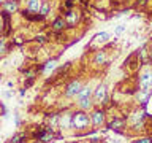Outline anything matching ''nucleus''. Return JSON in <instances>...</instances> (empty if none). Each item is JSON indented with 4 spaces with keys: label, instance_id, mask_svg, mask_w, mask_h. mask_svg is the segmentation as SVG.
Masks as SVG:
<instances>
[{
    "label": "nucleus",
    "instance_id": "nucleus-3",
    "mask_svg": "<svg viewBox=\"0 0 152 143\" xmlns=\"http://www.w3.org/2000/svg\"><path fill=\"white\" fill-rule=\"evenodd\" d=\"M79 91H81V83H79V81H73V83L66 88L65 94L68 95V97H73V95H78Z\"/></svg>",
    "mask_w": 152,
    "mask_h": 143
},
{
    "label": "nucleus",
    "instance_id": "nucleus-19",
    "mask_svg": "<svg viewBox=\"0 0 152 143\" xmlns=\"http://www.w3.org/2000/svg\"><path fill=\"white\" fill-rule=\"evenodd\" d=\"M151 140L152 138H149V137H142V138H140V140H135L133 143H151Z\"/></svg>",
    "mask_w": 152,
    "mask_h": 143
},
{
    "label": "nucleus",
    "instance_id": "nucleus-5",
    "mask_svg": "<svg viewBox=\"0 0 152 143\" xmlns=\"http://www.w3.org/2000/svg\"><path fill=\"white\" fill-rule=\"evenodd\" d=\"M103 121H104V113L100 111V110H95L92 113V122L95 126H100V124H103Z\"/></svg>",
    "mask_w": 152,
    "mask_h": 143
},
{
    "label": "nucleus",
    "instance_id": "nucleus-8",
    "mask_svg": "<svg viewBox=\"0 0 152 143\" xmlns=\"http://www.w3.org/2000/svg\"><path fill=\"white\" fill-rule=\"evenodd\" d=\"M40 138H41L45 143L52 142V140H54V133H52V132H41V133H40Z\"/></svg>",
    "mask_w": 152,
    "mask_h": 143
},
{
    "label": "nucleus",
    "instance_id": "nucleus-9",
    "mask_svg": "<svg viewBox=\"0 0 152 143\" xmlns=\"http://www.w3.org/2000/svg\"><path fill=\"white\" fill-rule=\"evenodd\" d=\"M90 95V88L87 86V88H81V91L78 92V100L81 99H86V97H89Z\"/></svg>",
    "mask_w": 152,
    "mask_h": 143
},
{
    "label": "nucleus",
    "instance_id": "nucleus-14",
    "mask_svg": "<svg viewBox=\"0 0 152 143\" xmlns=\"http://www.w3.org/2000/svg\"><path fill=\"white\" fill-rule=\"evenodd\" d=\"M65 27V21H64V19H56V21H54V29H56V30H60V29H64Z\"/></svg>",
    "mask_w": 152,
    "mask_h": 143
},
{
    "label": "nucleus",
    "instance_id": "nucleus-7",
    "mask_svg": "<svg viewBox=\"0 0 152 143\" xmlns=\"http://www.w3.org/2000/svg\"><path fill=\"white\" fill-rule=\"evenodd\" d=\"M41 8V2L40 0H28L27 3V10L28 11H38Z\"/></svg>",
    "mask_w": 152,
    "mask_h": 143
},
{
    "label": "nucleus",
    "instance_id": "nucleus-18",
    "mask_svg": "<svg viewBox=\"0 0 152 143\" xmlns=\"http://www.w3.org/2000/svg\"><path fill=\"white\" fill-rule=\"evenodd\" d=\"M56 67V62L54 60H51V62H48L46 64V67H45V72H49V70H52Z\"/></svg>",
    "mask_w": 152,
    "mask_h": 143
},
{
    "label": "nucleus",
    "instance_id": "nucleus-16",
    "mask_svg": "<svg viewBox=\"0 0 152 143\" xmlns=\"http://www.w3.org/2000/svg\"><path fill=\"white\" fill-rule=\"evenodd\" d=\"M40 13H41V16H46V14L49 13V3H43L41 8H40Z\"/></svg>",
    "mask_w": 152,
    "mask_h": 143
},
{
    "label": "nucleus",
    "instance_id": "nucleus-2",
    "mask_svg": "<svg viewBox=\"0 0 152 143\" xmlns=\"http://www.w3.org/2000/svg\"><path fill=\"white\" fill-rule=\"evenodd\" d=\"M140 88L144 92H149L152 88V72H144L140 76Z\"/></svg>",
    "mask_w": 152,
    "mask_h": 143
},
{
    "label": "nucleus",
    "instance_id": "nucleus-22",
    "mask_svg": "<svg viewBox=\"0 0 152 143\" xmlns=\"http://www.w3.org/2000/svg\"><path fill=\"white\" fill-rule=\"evenodd\" d=\"M106 143H119V142H116V140H106Z\"/></svg>",
    "mask_w": 152,
    "mask_h": 143
},
{
    "label": "nucleus",
    "instance_id": "nucleus-4",
    "mask_svg": "<svg viewBox=\"0 0 152 143\" xmlns=\"http://www.w3.org/2000/svg\"><path fill=\"white\" fill-rule=\"evenodd\" d=\"M95 100L100 103H103L106 100V86L104 84H100L97 88V91H95Z\"/></svg>",
    "mask_w": 152,
    "mask_h": 143
},
{
    "label": "nucleus",
    "instance_id": "nucleus-26",
    "mask_svg": "<svg viewBox=\"0 0 152 143\" xmlns=\"http://www.w3.org/2000/svg\"><path fill=\"white\" fill-rule=\"evenodd\" d=\"M0 41H2V40H0Z\"/></svg>",
    "mask_w": 152,
    "mask_h": 143
},
{
    "label": "nucleus",
    "instance_id": "nucleus-15",
    "mask_svg": "<svg viewBox=\"0 0 152 143\" xmlns=\"http://www.w3.org/2000/svg\"><path fill=\"white\" fill-rule=\"evenodd\" d=\"M24 137H26L24 133H18V135H14V137L11 138V140H10V143H21Z\"/></svg>",
    "mask_w": 152,
    "mask_h": 143
},
{
    "label": "nucleus",
    "instance_id": "nucleus-12",
    "mask_svg": "<svg viewBox=\"0 0 152 143\" xmlns=\"http://www.w3.org/2000/svg\"><path fill=\"white\" fill-rule=\"evenodd\" d=\"M79 107L83 108V110H87V108H90V100H89V97L81 99V100H79Z\"/></svg>",
    "mask_w": 152,
    "mask_h": 143
},
{
    "label": "nucleus",
    "instance_id": "nucleus-17",
    "mask_svg": "<svg viewBox=\"0 0 152 143\" xmlns=\"http://www.w3.org/2000/svg\"><path fill=\"white\" fill-rule=\"evenodd\" d=\"M108 37H109V33H108V32H102V33H98V35H97V40H100V41H104Z\"/></svg>",
    "mask_w": 152,
    "mask_h": 143
},
{
    "label": "nucleus",
    "instance_id": "nucleus-21",
    "mask_svg": "<svg viewBox=\"0 0 152 143\" xmlns=\"http://www.w3.org/2000/svg\"><path fill=\"white\" fill-rule=\"evenodd\" d=\"M124 29H125V27H124V26H119V27L116 29V33H121V32L124 30Z\"/></svg>",
    "mask_w": 152,
    "mask_h": 143
},
{
    "label": "nucleus",
    "instance_id": "nucleus-10",
    "mask_svg": "<svg viewBox=\"0 0 152 143\" xmlns=\"http://www.w3.org/2000/svg\"><path fill=\"white\" fill-rule=\"evenodd\" d=\"M5 10H7V13H13L18 10V3L16 2H5Z\"/></svg>",
    "mask_w": 152,
    "mask_h": 143
},
{
    "label": "nucleus",
    "instance_id": "nucleus-11",
    "mask_svg": "<svg viewBox=\"0 0 152 143\" xmlns=\"http://www.w3.org/2000/svg\"><path fill=\"white\" fill-rule=\"evenodd\" d=\"M66 21H68L70 24L76 22V21H78V14H76L75 11H68V13H66Z\"/></svg>",
    "mask_w": 152,
    "mask_h": 143
},
{
    "label": "nucleus",
    "instance_id": "nucleus-1",
    "mask_svg": "<svg viewBox=\"0 0 152 143\" xmlns=\"http://www.w3.org/2000/svg\"><path fill=\"white\" fill-rule=\"evenodd\" d=\"M71 126L76 129H84L89 126V118L84 111H78L71 116Z\"/></svg>",
    "mask_w": 152,
    "mask_h": 143
},
{
    "label": "nucleus",
    "instance_id": "nucleus-23",
    "mask_svg": "<svg viewBox=\"0 0 152 143\" xmlns=\"http://www.w3.org/2000/svg\"><path fill=\"white\" fill-rule=\"evenodd\" d=\"M2 26H3V24H2V19H0V30H2Z\"/></svg>",
    "mask_w": 152,
    "mask_h": 143
},
{
    "label": "nucleus",
    "instance_id": "nucleus-25",
    "mask_svg": "<svg viewBox=\"0 0 152 143\" xmlns=\"http://www.w3.org/2000/svg\"><path fill=\"white\" fill-rule=\"evenodd\" d=\"M151 143H152V140H151Z\"/></svg>",
    "mask_w": 152,
    "mask_h": 143
},
{
    "label": "nucleus",
    "instance_id": "nucleus-20",
    "mask_svg": "<svg viewBox=\"0 0 152 143\" xmlns=\"http://www.w3.org/2000/svg\"><path fill=\"white\" fill-rule=\"evenodd\" d=\"M5 51V41L2 40V41H0V52H3Z\"/></svg>",
    "mask_w": 152,
    "mask_h": 143
},
{
    "label": "nucleus",
    "instance_id": "nucleus-6",
    "mask_svg": "<svg viewBox=\"0 0 152 143\" xmlns=\"http://www.w3.org/2000/svg\"><path fill=\"white\" fill-rule=\"evenodd\" d=\"M124 126H125V121H124V119H119V118L113 119V121L109 122V129H111V130H121Z\"/></svg>",
    "mask_w": 152,
    "mask_h": 143
},
{
    "label": "nucleus",
    "instance_id": "nucleus-24",
    "mask_svg": "<svg viewBox=\"0 0 152 143\" xmlns=\"http://www.w3.org/2000/svg\"><path fill=\"white\" fill-rule=\"evenodd\" d=\"M92 143H98V140H97V138H95V140H94V142H92Z\"/></svg>",
    "mask_w": 152,
    "mask_h": 143
},
{
    "label": "nucleus",
    "instance_id": "nucleus-13",
    "mask_svg": "<svg viewBox=\"0 0 152 143\" xmlns=\"http://www.w3.org/2000/svg\"><path fill=\"white\" fill-rule=\"evenodd\" d=\"M104 60H106V56H104V52H98V54L95 56V59H94L95 64H103Z\"/></svg>",
    "mask_w": 152,
    "mask_h": 143
}]
</instances>
